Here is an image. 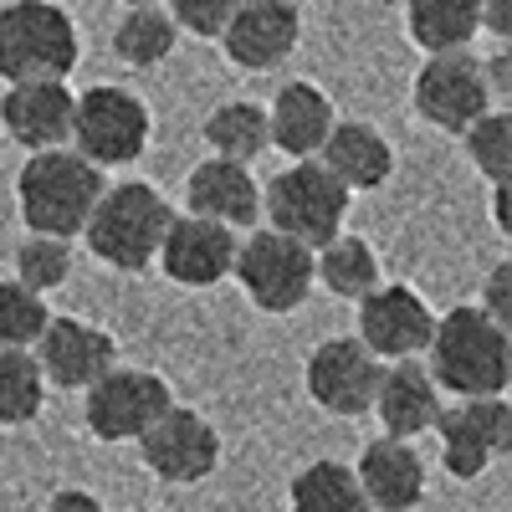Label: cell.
I'll list each match as a JSON object with an SVG mask.
<instances>
[{
  "label": "cell",
  "mask_w": 512,
  "mask_h": 512,
  "mask_svg": "<svg viewBox=\"0 0 512 512\" xmlns=\"http://www.w3.org/2000/svg\"><path fill=\"white\" fill-rule=\"evenodd\" d=\"M425 354H431V379L456 400L507 395V384H512V333L472 303L436 318Z\"/></svg>",
  "instance_id": "cell-1"
},
{
  "label": "cell",
  "mask_w": 512,
  "mask_h": 512,
  "mask_svg": "<svg viewBox=\"0 0 512 512\" xmlns=\"http://www.w3.org/2000/svg\"><path fill=\"white\" fill-rule=\"evenodd\" d=\"M103 169L88 164L72 144L62 149H36L21 175H16V210L21 221L36 231V236H82V226H88L93 205L103 195Z\"/></svg>",
  "instance_id": "cell-2"
},
{
  "label": "cell",
  "mask_w": 512,
  "mask_h": 512,
  "mask_svg": "<svg viewBox=\"0 0 512 512\" xmlns=\"http://www.w3.org/2000/svg\"><path fill=\"white\" fill-rule=\"evenodd\" d=\"M77 62L82 36L57 0L0 6V77L6 82H67Z\"/></svg>",
  "instance_id": "cell-3"
},
{
  "label": "cell",
  "mask_w": 512,
  "mask_h": 512,
  "mask_svg": "<svg viewBox=\"0 0 512 512\" xmlns=\"http://www.w3.org/2000/svg\"><path fill=\"white\" fill-rule=\"evenodd\" d=\"M169 216H175V210H169V200L154 185L128 180V185H113V190L98 195L82 236H88V251L98 256L103 267L144 272V267H154V256H159Z\"/></svg>",
  "instance_id": "cell-4"
},
{
  "label": "cell",
  "mask_w": 512,
  "mask_h": 512,
  "mask_svg": "<svg viewBox=\"0 0 512 512\" xmlns=\"http://www.w3.org/2000/svg\"><path fill=\"white\" fill-rule=\"evenodd\" d=\"M262 210H267V226L272 231L303 241V246H323L328 236L344 231L349 190L338 185L318 159H292L282 175L267 180Z\"/></svg>",
  "instance_id": "cell-5"
},
{
  "label": "cell",
  "mask_w": 512,
  "mask_h": 512,
  "mask_svg": "<svg viewBox=\"0 0 512 512\" xmlns=\"http://www.w3.org/2000/svg\"><path fill=\"white\" fill-rule=\"evenodd\" d=\"M67 144L98 169H118V164L144 159V149H149V108H144V98L128 93V88H113V82L88 88L82 98H72Z\"/></svg>",
  "instance_id": "cell-6"
},
{
  "label": "cell",
  "mask_w": 512,
  "mask_h": 512,
  "mask_svg": "<svg viewBox=\"0 0 512 512\" xmlns=\"http://www.w3.org/2000/svg\"><path fill=\"white\" fill-rule=\"evenodd\" d=\"M231 277L246 287L251 308H262L272 318L297 313L313 292V246L292 241L282 231H251L246 241H236V267Z\"/></svg>",
  "instance_id": "cell-7"
},
{
  "label": "cell",
  "mask_w": 512,
  "mask_h": 512,
  "mask_svg": "<svg viewBox=\"0 0 512 512\" xmlns=\"http://www.w3.org/2000/svg\"><path fill=\"white\" fill-rule=\"evenodd\" d=\"M436 441H441V466L456 482H477L497 456L512 451V405L507 395H472L441 405L436 415Z\"/></svg>",
  "instance_id": "cell-8"
},
{
  "label": "cell",
  "mask_w": 512,
  "mask_h": 512,
  "mask_svg": "<svg viewBox=\"0 0 512 512\" xmlns=\"http://www.w3.org/2000/svg\"><path fill=\"white\" fill-rule=\"evenodd\" d=\"M82 395H88L82 400V420H88V431L98 441H108V446L139 441L149 425L175 405L164 374H154V369H118V364L108 374H98Z\"/></svg>",
  "instance_id": "cell-9"
},
{
  "label": "cell",
  "mask_w": 512,
  "mask_h": 512,
  "mask_svg": "<svg viewBox=\"0 0 512 512\" xmlns=\"http://www.w3.org/2000/svg\"><path fill=\"white\" fill-rule=\"evenodd\" d=\"M410 103L431 128L461 134L466 123H477L492 108V88H487V72L472 52H431L425 67L415 72Z\"/></svg>",
  "instance_id": "cell-10"
},
{
  "label": "cell",
  "mask_w": 512,
  "mask_h": 512,
  "mask_svg": "<svg viewBox=\"0 0 512 512\" xmlns=\"http://www.w3.org/2000/svg\"><path fill=\"white\" fill-rule=\"evenodd\" d=\"M139 456L144 466L169 482V487H195L221 466V436L200 410L190 405H169L149 431L139 436Z\"/></svg>",
  "instance_id": "cell-11"
},
{
  "label": "cell",
  "mask_w": 512,
  "mask_h": 512,
  "mask_svg": "<svg viewBox=\"0 0 512 512\" xmlns=\"http://www.w3.org/2000/svg\"><path fill=\"white\" fill-rule=\"evenodd\" d=\"M431 328H436V313L425 308V297L405 282H379L359 297V344L379 359H415L431 344Z\"/></svg>",
  "instance_id": "cell-12"
},
{
  "label": "cell",
  "mask_w": 512,
  "mask_h": 512,
  "mask_svg": "<svg viewBox=\"0 0 512 512\" xmlns=\"http://www.w3.org/2000/svg\"><path fill=\"white\" fill-rule=\"evenodd\" d=\"M303 41V11L297 0H236L231 21L221 26V47L241 72L282 67Z\"/></svg>",
  "instance_id": "cell-13"
},
{
  "label": "cell",
  "mask_w": 512,
  "mask_h": 512,
  "mask_svg": "<svg viewBox=\"0 0 512 512\" xmlns=\"http://www.w3.org/2000/svg\"><path fill=\"white\" fill-rule=\"evenodd\" d=\"M379 359L359 344V338H323V344L308 354L303 384H308V400L328 415H369L374 405V384H379Z\"/></svg>",
  "instance_id": "cell-14"
},
{
  "label": "cell",
  "mask_w": 512,
  "mask_h": 512,
  "mask_svg": "<svg viewBox=\"0 0 512 512\" xmlns=\"http://www.w3.org/2000/svg\"><path fill=\"white\" fill-rule=\"evenodd\" d=\"M159 272L180 287H216L231 277L236 267V231L221 221H205V216H169L164 241H159Z\"/></svg>",
  "instance_id": "cell-15"
},
{
  "label": "cell",
  "mask_w": 512,
  "mask_h": 512,
  "mask_svg": "<svg viewBox=\"0 0 512 512\" xmlns=\"http://www.w3.org/2000/svg\"><path fill=\"white\" fill-rule=\"evenodd\" d=\"M31 354H36L41 379L57 384V390H88L98 374H108L118 364L113 333H103L88 318H47Z\"/></svg>",
  "instance_id": "cell-16"
},
{
  "label": "cell",
  "mask_w": 512,
  "mask_h": 512,
  "mask_svg": "<svg viewBox=\"0 0 512 512\" xmlns=\"http://www.w3.org/2000/svg\"><path fill=\"white\" fill-rule=\"evenodd\" d=\"M354 477L369 512H415L425 502V456L400 436H374L359 451Z\"/></svg>",
  "instance_id": "cell-17"
},
{
  "label": "cell",
  "mask_w": 512,
  "mask_h": 512,
  "mask_svg": "<svg viewBox=\"0 0 512 512\" xmlns=\"http://www.w3.org/2000/svg\"><path fill=\"white\" fill-rule=\"evenodd\" d=\"M384 425V436H400V441H415L436 425L441 415V384L431 379L420 359H390L379 369V384H374V405H369Z\"/></svg>",
  "instance_id": "cell-18"
},
{
  "label": "cell",
  "mask_w": 512,
  "mask_h": 512,
  "mask_svg": "<svg viewBox=\"0 0 512 512\" xmlns=\"http://www.w3.org/2000/svg\"><path fill=\"white\" fill-rule=\"evenodd\" d=\"M0 128L21 149H62L72 134V88L67 82H11L0 98Z\"/></svg>",
  "instance_id": "cell-19"
},
{
  "label": "cell",
  "mask_w": 512,
  "mask_h": 512,
  "mask_svg": "<svg viewBox=\"0 0 512 512\" xmlns=\"http://www.w3.org/2000/svg\"><path fill=\"white\" fill-rule=\"evenodd\" d=\"M185 210L241 231V226H251L256 216H262V185H256L251 164L210 154L205 164L190 169V180H185Z\"/></svg>",
  "instance_id": "cell-20"
},
{
  "label": "cell",
  "mask_w": 512,
  "mask_h": 512,
  "mask_svg": "<svg viewBox=\"0 0 512 512\" xmlns=\"http://www.w3.org/2000/svg\"><path fill=\"white\" fill-rule=\"evenodd\" d=\"M318 164L349 195H364V190H379L384 180L395 175V149H390V139H384L374 123L344 118V123L328 128V139L318 149Z\"/></svg>",
  "instance_id": "cell-21"
},
{
  "label": "cell",
  "mask_w": 512,
  "mask_h": 512,
  "mask_svg": "<svg viewBox=\"0 0 512 512\" xmlns=\"http://www.w3.org/2000/svg\"><path fill=\"white\" fill-rule=\"evenodd\" d=\"M333 123H338V113H333L323 88H313V82H287V88H277V98L267 108V144L282 149L287 159H318Z\"/></svg>",
  "instance_id": "cell-22"
},
{
  "label": "cell",
  "mask_w": 512,
  "mask_h": 512,
  "mask_svg": "<svg viewBox=\"0 0 512 512\" xmlns=\"http://www.w3.org/2000/svg\"><path fill=\"white\" fill-rule=\"evenodd\" d=\"M405 31L425 57L472 52L482 31V0H405Z\"/></svg>",
  "instance_id": "cell-23"
},
{
  "label": "cell",
  "mask_w": 512,
  "mask_h": 512,
  "mask_svg": "<svg viewBox=\"0 0 512 512\" xmlns=\"http://www.w3.org/2000/svg\"><path fill=\"white\" fill-rule=\"evenodd\" d=\"M313 282H323L344 303H359L369 287H379V256L364 236L338 231L323 246H313Z\"/></svg>",
  "instance_id": "cell-24"
},
{
  "label": "cell",
  "mask_w": 512,
  "mask_h": 512,
  "mask_svg": "<svg viewBox=\"0 0 512 512\" xmlns=\"http://www.w3.org/2000/svg\"><path fill=\"white\" fill-rule=\"evenodd\" d=\"M287 507H292V512H369L354 466H349V461H333V456L308 461L303 472L292 477Z\"/></svg>",
  "instance_id": "cell-25"
},
{
  "label": "cell",
  "mask_w": 512,
  "mask_h": 512,
  "mask_svg": "<svg viewBox=\"0 0 512 512\" xmlns=\"http://www.w3.org/2000/svg\"><path fill=\"white\" fill-rule=\"evenodd\" d=\"M205 144L216 159H236V164H256L267 154V108H256L246 98L236 103H221V108H210L205 118Z\"/></svg>",
  "instance_id": "cell-26"
},
{
  "label": "cell",
  "mask_w": 512,
  "mask_h": 512,
  "mask_svg": "<svg viewBox=\"0 0 512 512\" xmlns=\"http://www.w3.org/2000/svg\"><path fill=\"white\" fill-rule=\"evenodd\" d=\"M175 41H180V26L169 21L164 6H128L123 21L113 26V52L128 67H159V62H169Z\"/></svg>",
  "instance_id": "cell-27"
},
{
  "label": "cell",
  "mask_w": 512,
  "mask_h": 512,
  "mask_svg": "<svg viewBox=\"0 0 512 512\" xmlns=\"http://www.w3.org/2000/svg\"><path fill=\"white\" fill-rule=\"evenodd\" d=\"M47 405V379L31 349H0V425H31Z\"/></svg>",
  "instance_id": "cell-28"
},
{
  "label": "cell",
  "mask_w": 512,
  "mask_h": 512,
  "mask_svg": "<svg viewBox=\"0 0 512 512\" xmlns=\"http://www.w3.org/2000/svg\"><path fill=\"white\" fill-rule=\"evenodd\" d=\"M47 318H52L47 292H31L16 277H0V349H31Z\"/></svg>",
  "instance_id": "cell-29"
},
{
  "label": "cell",
  "mask_w": 512,
  "mask_h": 512,
  "mask_svg": "<svg viewBox=\"0 0 512 512\" xmlns=\"http://www.w3.org/2000/svg\"><path fill=\"white\" fill-rule=\"evenodd\" d=\"M461 144H466V159H472V169H482L492 185L512 175V113L487 108L477 123L461 128Z\"/></svg>",
  "instance_id": "cell-30"
},
{
  "label": "cell",
  "mask_w": 512,
  "mask_h": 512,
  "mask_svg": "<svg viewBox=\"0 0 512 512\" xmlns=\"http://www.w3.org/2000/svg\"><path fill=\"white\" fill-rule=\"evenodd\" d=\"M72 277V251L62 236H26L16 246V282H26L31 292H52Z\"/></svg>",
  "instance_id": "cell-31"
},
{
  "label": "cell",
  "mask_w": 512,
  "mask_h": 512,
  "mask_svg": "<svg viewBox=\"0 0 512 512\" xmlns=\"http://www.w3.org/2000/svg\"><path fill=\"white\" fill-rule=\"evenodd\" d=\"M169 6V21L190 36H221V26L231 21L236 0H164Z\"/></svg>",
  "instance_id": "cell-32"
},
{
  "label": "cell",
  "mask_w": 512,
  "mask_h": 512,
  "mask_svg": "<svg viewBox=\"0 0 512 512\" xmlns=\"http://www.w3.org/2000/svg\"><path fill=\"white\" fill-rule=\"evenodd\" d=\"M492 323H502L512 333V256H502V262L492 267L487 287H482V303H477Z\"/></svg>",
  "instance_id": "cell-33"
},
{
  "label": "cell",
  "mask_w": 512,
  "mask_h": 512,
  "mask_svg": "<svg viewBox=\"0 0 512 512\" xmlns=\"http://www.w3.org/2000/svg\"><path fill=\"white\" fill-rule=\"evenodd\" d=\"M482 31H492L497 41L512 36V0H482Z\"/></svg>",
  "instance_id": "cell-34"
},
{
  "label": "cell",
  "mask_w": 512,
  "mask_h": 512,
  "mask_svg": "<svg viewBox=\"0 0 512 512\" xmlns=\"http://www.w3.org/2000/svg\"><path fill=\"white\" fill-rule=\"evenodd\" d=\"M47 512H103V502H98L93 492H82V487H62V492L47 502Z\"/></svg>",
  "instance_id": "cell-35"
},
{
  "label": "cell",
  "mask_w": 512,
  "mask_h": 512,
  "mask_svg": "<svg viewBox=\"0 0 512 512\" xmlns=\"http://www.w3.org/2000/svg\"><path fill=\"white\" fill-rule=\"evenodd\" d=\"M492 221H497V231H512V195H507V180L492 185Z\"/></svg>",
  "instance_id": "cell-36"
},
{
  "label": "cell",
  "mask_w": 512,
  "mask_h": 512,
  "mask_svg": "<svg viewBox=\"0 0 512 512\" xmlns=\"http://www.w3.org/2000/svg\"><path fill=\"white\" fill-rule=\"evenodd\" d=\"M123 6H159V0H123Z\"/></svg>",
  "instance_id": "cell-37"
}]
</instances>
